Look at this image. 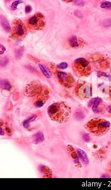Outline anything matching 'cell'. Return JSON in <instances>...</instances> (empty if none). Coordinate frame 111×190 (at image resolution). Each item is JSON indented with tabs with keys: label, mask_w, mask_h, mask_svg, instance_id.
Wrapping results in <instances>:
<instances>
[{
	"label": "cell",
	"mask_w": 111,
	"mask_h": 190,
	"mask_svg": "<svg viewBox=\"0 0 111 190\" xmlns=\"http://www.w3.org/2000/svg\"><path fill=\"white\" fill-rule=\"evenodd\" d=\"M101 178H109V177H108V175H104L101 176Z\"/></svg>",
	"instance_id": "cell-34"
},
{
	"label": "cell",
	"mask_w": 111,
	"mask_h": 190,
	"mask_svg": "<svg viewBox=\"0 0 111 190\" xmlns=\"http://www.w3.org/2000/svg\"><path fill=\"white\" fill-rule=\"evenodd\" d=\"M23 125L24 127L27 129H28L30 128V123L28 122L27 120H25L24 121V122L23 123Z\"/></svg>",
	"instance_id": "cell-30"
},
{
	"label": "cell",
	"mask_w": 111,
	"mask_h": 190,
	"mask_svg": "<svg viewBox=\"0 0 111 190\" xmlns=\"http://www.w3.org/2000/svg\"><path fill=\"white\" fill-rule=\"evenodd\" d=\"M77 153L79 157L82 161V162L85 165H87L89 163V159L87 154L86 153V152L82 149H78L77 150Z\"/></svg>",
	"instance_id": "cell-12"
},
{
	"label": "cell",
	"mask_w": 111,
	"mask_h": 190,
	"mask_svg": "<svg viewBox=\"0 0 111 190\" xmlns=\"http://www.w3.org/2000/svg\"><path fill=\"white\" fill-rule=\"evenodd\" d=\"M75 117L76 119H77L78 120H82L85 118V114L81 111H77L75 113Z\"/></svg>",
	"instance_id": "cell-19"
},
{
	"label": "cell",
	"mask_w": 111,
	"mask_h": 190,
	"mask_svg": "<svg viewBox=\"0 0 111 190\" xmlns=\"http://www.w3.org/2000/svg\"><path fill=\"white\" fill-rule=\"evenodd\" d=\"M23 2L21 1H14L11 6V8L12 10H16L17 9V7L18 5V4L22 3Z\"/></svg>",
	"instance_id": "cell-22"
},
{
	"label": "cell",
	"mask_w": 111,
	"mask_h": 190,
	"mask_svg": "<svg viewBox=\"0 0 111 190\" xmlns=\"http://www.w3.org/2000/svg\"><path fill=\"white\" fill-rule=\"evenodd\" d=\"M103 25L105 27L110 26L111 25V20H108L106 21H105L103 23Z\"/></svg>",
	"instance_id": "cell-27"
},
{
	"label": "cell",
	"mask_w": 111,
	"mask_h": 190,
	"mask_svg": "<svg viewBox=\"0 0 111 190\" xmlns=\"http://www.w3.org/2000/svg\"><path fill=\"white\" fill-rule=\"evenodd\" d=\"M75 93L78 97L81 99L91 97L92 95L91 84L86 81L77 82L75 87Z\"/></svg>",
	"instance_id": "cell-5"
},
{
	"label": "cell",
	"mask_w": 111,
	"mask_h": 190,
	"mask_svg": "<svg viewBox=\"0 0 111 190\" xmlns=\"http://www.w3.org/2000/svg\"><path fill=\"white\" fill-rule=\"evenodd\" d=\"M1 89L10 90L11 89V86L10 84V83L8 81V80H2L1 81Z\"/></svg>",
	"instance_id": "cell-18"
},
{
	"label": "cell",
	"mask_w": 111,
	"mask_h": 190,
	"mask_svg": "<svg viewBox=\"0 0 111 190\" xmlns=\"http://www.w3.org/2000/svg\"><path fill=\"white\" fill-rule=\"evenodd\" d=\"M67 149L68 151V153L69 154V155L70 156V157L73 159V161H75V162L76 163L78 162H79V156L78 155L77 151H76L75 150V149H73V147L70 146L69 145L67 147Z\"/></svg>",
	"instance_id": "cell-13"
},
{
	"label": "cell",
	"mask_w": 111,
	"mask_h": 190,
	"mask_svg": "<svg viewBox=\"0 0 111 190\" xmlns=\"http://www.w3.org/2000/svg\"><path fill=\"white\" fill-rule=\"evenodd\" d=\"M47 113L51 120L63 123L69 119L71 116V109L63 102H56L49 106Z\"/></svg>",
	"instance_id": "cell-1"
},
{
	"label": "cell",
	"mask_w": 111,
	"mask_h": 190,
	"mask_svg": "<svg viewBox=\"0 0 111 190\" xmlns=\"http://www.w3.org/2000/svg\"><path fill=\"white\" fill-rule=\"evenodd\" d=\"M73 70L78 77L89 76L92 71V66L89 62L84 58H79L74 61L73 64Z\"/></svg>",
	"instance_id": "cell-3"
},
{
	"label": "cell",
	"mask_w": 111,
	"mask_h": 190,
	"mask_svg": "<svg viewBox=\"0 0 111 190\" xmlns=\"http://www.w3.org/2000/svg\"><path fill=\"white\" fill-rule=\"evenodd\" d=\"M8 61H9L8 59H7V58L3 59V60H1V66H5L7 64V63H8Z\"/></svg>",
	"instance_id": "cell-29"
},
{
	"label": "cell",
	"mask_w": 111,
	"mask_h": 190,
	"mask_svg": "<svg viewBox=\"0 0 111 190\" xmlns=\"http://www.w3.org/2000/svg\"><path fill=\"white\" fill-rule=\"evenodd\" d=\"M110 72H111V68H110Z\"/></svg>",
	"instance_id": "cell-35"
},
{
	"label": "cell",
	"mask_w": 111,
	"mask_h": 190,
	"mask_svg": "<svg viewBox=\"0 0 111 190\" xmlns=\"http://www.w3.org/2000/svg\"><path fill=\"white\" fill-rule=\"evenodd\" d=\"M100 7L102 9H109L111 7V3L109 1L103 2L100 5Z\"/></svg>",
	"instance_id": "cell-21"
},
{
	"label": "cell",
	"mask_w": 111,
	"mask_h": 190,
	"mask_svg": "<svg viewBox=\"0 0 111 190\" xmlns=\"http://www.w3.org/2000/svg\"><path fill=\"white\" fill-rule=\"evenodd\" d=\"M27 25L28 28L32 30H41L46 25L45 17L40 12L36 13L27 20Z\"/></svg>",
	"instance_id": "cell-6"
},
{
	"label": "cell",
	"mask_w": 111,
	"mask_h": 190,
	"mask_svg": "<svg viewBox=\"0 0 111 190\" xmlns=\"http://www.w3.org/2000/svg\"><path fill=\"white\" fill-rule=\"evenodd\" d=\"M39 66L41 71V73L46 78L50 79L51 77V76H52V73H51V72L50 71V70L47 67L44 66L43 64H39Z\"/></svg>",
	"instance_id": "cell-16"
},
{
	"label": "cell",
	"mask_w": 111,
	"mask_h": 190,
	"mask_svg": "<svg viewBox=\"0 0 111 190\" xmlns=\"http://www.w3.org/2000/svg\"><path fill=\"white\" fill-rule=\"evenodd\" d=\"M37 118V116L36 115H34L33 116H32L31 117H30L29 118H28L27 119H26L28 122H29L30 123H32V122H33L34 121H35L36 119V118Z\"/></svg>",
	"instance_id": "cell-26"
},
{
	"label": "cell",
	"mask_w": 111,
	"mask_h": 190,
	"mask_svg": "<svg viewBox=\"0 0 111 190\" xmlns=\"http://www.w3.org/2000/svg\"><path fill=\"white\" fill-rule=\"evenodd\" d=\"M69 43L70 45V46L72 48H78L80 47V43H80L79 42V39L76 36H73L69 38Z\"/></svg>",
	"instance_id": "cell-15"
},
{
	"label": "cell",
	"mask_w": 111,
	"mask_h": 190,
	"mask_svg": "<svg viewBox=\"0 0 111 190\" xmlns=\"http://www.w3.org/2000/svg\"><path fill=\"white\" fill-rule=\"evenodd\" d=\"M58 68H60V69H66V68H67L68 67V64L67 63H66V62H63L60 64H59L58 65H57Z\"/></svg>",
	"instance_id": "cell-23"
},
{
	"label": "cell",
	"mask_w": 111,
	"mask_h": 190,
	"mask_svg": "<svg viewBox=\"0 0 111 190\" xmlns=\"http://www.w3.org/2000/svg\"><path fill=\"white\" fill-rule=\"evenodd\" d=\"M47 87L45 85H41L38 81H33L26 86L23 91V94L27 97H37L44 90H46Z\"/></svg>",
	"instance_id": "cell-4"
},
{
	"label": "cell",
	"mask_w": 111,
	"mask_h": 190,
	"mask_svg": "<svg viewBox=\"0 0 111 190\" xmlns=\"http://www.w3.org/2000/svg\"><path fill=\"white\" fill-rule=\"evenodd\" d=\"M107 111H108L109 113H111V105H109V106H108V108H107Z\"/></svg>",
	"instance_id": "cell-32"
},
{
	"label": "cell",
	"mask_w": 111,
	"mask_h": 190,
	"mask_svg": "<svg viewBox=\"0 0 111 190\" xmlns=\"http://www.w3.org/2000/svg\"><path fill=\"white\" fill-rule=\"evenodd\" d=\"M32 7L30 5H27L25 7V11L26 13H30L32 11Z\"/></svg>",
	"instance_id": "cell-28"
},
{
	"label": "cell",
	"mask_w": 111,
	"mask_h": 190,
	"mask_svg": "<svg viewBox=\"0 0 111 190\" xmlns=\"http://www.w3.org/2000/svg\"><path fill=\"white\" fill-rule=\"evenodd\" d=\"M82 138H83V140L86 141V142H89L90 140H91V137H90V135L87 134V133H86V134H84L83 135V137H82Z\"/></svg>",
	"instance_id": "cell-24"
},
{
	"label": "cell",
	"mask_w": 111,
	"mask_h": 190,
	"mask_svg": "<svg viewBox=\"0 0 111 190\" xmlns=\"http://www.w3.org/2000/svg\"><path fill=\"white\" fill-rule=\"evenodd\" d=\"M23 49L20 48L16 51V59H19L23 55Z\"/></svg>",
	"instance_id": "cell-20"
},
{
	"label": "cell",
	"mask_w": 111,
	"mask_h": 190,
	"mask_svg": "<svg viewBox=\"0 0 111 190\" xmlns=\"http://www.w3.org/2000/svg\"><path fill=\"white\" fill-rule=\"evenodd\" d=\"M31 140L33 144H37L42 143L44 140V136L42 133L38 132L32 137Z\"/></svg>",
	"instance_id": "cell-11"
},
{
	"label": "cell",
	"mask_w": 111,
	"mask_h": 190,
	"mask_svg": "<svg viewBox=\"0 0 111 190\" xmlns=\"http://www.w3.org/2000/svg\"><path fill=\"white\" fill-rule=\"evenodd\" d=\"M110 123L108 121L102 118H93L89 121L86 128L91 133L95 135H100L108 131Z\"/></svg>",
	"instance_id": "cell-2"
},
{
	"label": "cell",
	"mask_w": 111,
	"mask_h": 190,
	"mask_svg": "<svg viewBox=\"0 0 111 190\" xmlns=\"http://www.w3.org/2000/svg\"><path fill=\"white\" fill-rule=\"evenodd\" d=\"M39 169L40 171L44 174V175L45 176L44 177L46 178L51 177V175H52V172H51V169L49 168V167L44 165H40L39 166Z\"/></svg>",
	"instance_id": "cell-14"
},
{
	"label": "cell",
	"mask_w": 111,
	"mask_h": 190,
	"mask_svg": "<svg viewBox=\"0 0 111 190\" xmlns=\"http://www.w3.org/2000/svg\"><path fill=\"white\" fill-rule=\"evenodd\" d=\"M27 30L24 23L20 19H15L12 22L11 36L14 39H21L26 36Z\"/></svg>",
	"instance_id": "cell-7"
},
{
	"label": "cell",
	"mask_w": 111,
	"mask_h": 190,
	"mask_svg": "<svg viewBox=\"0 0 111 190\" xmlns=\"http://www.w3.org/2000/svg\"><path fill=\"white\" fill-rule=\"evenodd\" d=\"M5 51V48L3 46V45H1V55H2L4 51Z\"/></svg>",
	"instance_id": "cell-31"
},
{
	"label": "cell",
	"mask_w": 111,
	"mask_h": 190,
	"mask_svg": "<svg viewBox=\"0 0 111 190\" xmlns=\"http://www.w3.org/2000/svg\"><path fill=\"white\" fill-rule=\"evenodd\" d=\"M94 59V62L93 63L97 64V65L100 68H102V69H107V68L109 67L110 65V61H109L102 56H98L97 57H93Z\"/></svg>",
	"instance_id": "cell-10"
},
{
	"label": "cell",
	"mask_w": 111,
	"mask_h": 190,
	"mask_svg": "<svg viewBox=\"0 0 111 190\" xmlns=\"http://www.w3.org/2000/svg\"><path fill=\"white\" fill-rule=\"evenodd\" d=\"M52 69L54 70V73L58 81L62 85L68 88H70L73 86L74 83H75V79H74L72 74L58 71V70L55 69H55L52 67Z\"/></svg>",
	"instance_id": "cell-8"
},
{
	"label": "cell",
	"mask_w": 111,
	"mask_h": 190,
	"mask_svg": "<svg viewBox=\"0 0 111 190\" xmlns=\"http://www.w3.org/2000/svg\"><path fill=\"white\" fill-rule=\"evenodd\" d=\"M1 25L3 29L5 30V32H10L11 30L10 25L9 23V22L7 21V20L4 17H2V16L1 17Z\"/></svg>",
	"instance_id": "cell-17"
},
{
	"label": "cell",
	"mask_w": 111,
	"mask_h": 190,
	"mask_svg": "<svg viewBox=\"0 0 111 190\" xmlns=\"http://www.w3.org/2000/svg\"><path fill=\"white\" fill-rule=\"evenodd\" d=\"M89 107H92V111L96 113H103L105 112V106L102 104V99L100 97L92 99L88 102Z\"/></svg>",
	"instance_id": "cell-9"
},
{
	"label": "cell",
	"mask_w": 111,
	"mask_h": 190,
	"mask_svg": "<svg viewBox=\"0 0 111 190\" xmlns=\"http://www.w3.org/2000/svg\"><path fill=\"white\" fill-rule=\"evenodd\" d=\"M0 131H1V135H4V131L3 130L2 127H1V128H0Z\"/></svg>",
	"instance_id": "cell-33"
},
{
	"label": "cell",
	"mask_w": 111,
	"mask_h": 190,
	"mask_svg": "<svg viewBox=\"0 0 111 190\" xmlns=\"http://www.w3.org/2000/svg\"><path fill=\"white\" fill-rule=\"evenodd\" d=\"M98 77H101V76H102V77H106L110 78V77H109V76L107 74H106L104 72H102V71H98Z\"/></svg>",
	"instance_id": "cell-25"
}]
</instances>
